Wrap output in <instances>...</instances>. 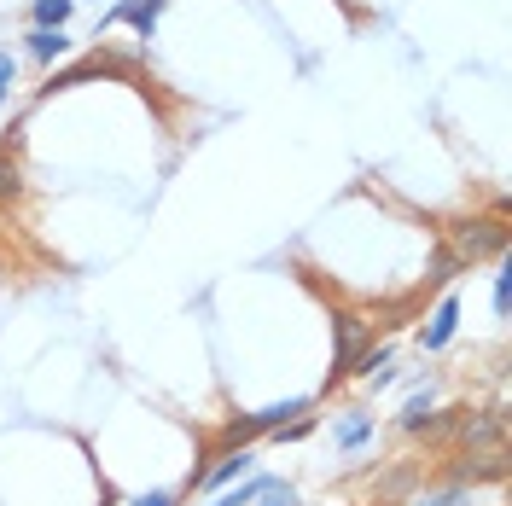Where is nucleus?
Masks as SVG:
<instances>
[{
  "instance_id": "obj_1",
  "label": "nucleus",
  "mask_w": 512,
  "mask_h": 506,
  "mask_svg": "<svg viewBox=\"0 0 512 506\" xmlns=\"http://www.w3.org/2000/svg\"><path fill=\"white\" fill-rule=\"evenodd\" d=\"M501 245H507V227L501 222H472L454 233V245H448V256L466 268V262H478V256H501Z\"/></svg>"
},
{
  "instance_id": "obj_2",
  "label": "nucleus",
  "mask_w": 512,
  "mask_h": 506,
  "mask_svg": "<svg viewBox=\"0 0 512 506\" xmlns=\"http://www.w3.org/2000/svg\"><path fill=\"white\" fill-rule=\"evenodd\" d=\"M454 326H460V297H443V303L431 309V320L419 326V349H425V355H437V349L454 338Z\"/></svg>"
},
{
  "instance_id": "obj_3",
  "label": "nucleus",
  "mask_w": 512,
  "mask_h": 506,
  "mask_svg": "<svg viewBox=\"0 0 512 506\" xmlns=\"http://www.w3.org/2000/svg\"><path fill=\"white\" fill-rule=\"evenodd\" d=\"M163 6H169V0H123V6L111 12V24H128L140 41H152V30H158V18H163Z\"/></svg>"
},
{
  "instance_id": "obj_4",
  "label": "nucleus",
  "mask_w": 512,
  "mask_h": 506,
  "mask_svg": "<svg viewBox=\"0 0 512 506\" xmlns=\"http://www.w3.org/2000/svg\"><path fill=\"white\" fill-rule=\"evenodd\" d=\"M355 355H361V320H338V355H332V384L350 379Z\"/></svg>"
},
{
  "instance_id": "obj_5",
  "label": "nucleus",
  "mask_w": 512,
  "mask_h": 506,
  "mask_svg": "<svg viewBox=\"0 0 512 506\" xmlns=\"http://www.w3.org/2000/svg\"><path fill=\"white\" fill-rule=\"evenodd\" d=\"M454 431H460V443L466 448H501V419H495V413H472V419H460V425H454Z\"/></svg>"
},
{
  "instance_id": "obj_6",
  "label": "nucleus",
  "mask_w": 512,
  "mask_h": 506,
  "mask_svg": "<svg viewBox=\"0 0 512 506\" xmlns=\"http://www.w3.org/2000/svg\"><path fill=\"white\" fill-rule=\"evenodd\" d=\"M24 53H30L35 64H53V59L70 53V35H64V30H30V35H24Z\"/></svg>"
},
{
  "instance_id": "obj_7",
  "label": "nucleus",
  "mask_w": 512,
  "mask_h": 506,
  "mask_svg": "<svg viewBox=\"0 0 512 506\" xmlns=\"http://www.w3.org/2000/svg\"><path fill=\"white\" fill-rule=\"evenodd\" d=\"M70 12H76V0H35V6H30L35 30H64V24H70Z\"/></svg>"
},
{
  "instance_id": "obj_8",
  "label": "nucleus",
  "mask_w": 512,
  "mask_h": 506,
  "mask_svg": "<svg viewBox=\"0 0 512 506\" xmlns=\"http://www.w3.org/2000/svg\"><path fill=\"white\" fill-rule=\"evenodd\" d=\"M367 437H373V419H367V413H344V419H338V431H332V443H338V448H361Z\"/></svg>"
},
{
  "instance_id": "obj_9",
  "label": "nucleus",
  "mask_w": 512,
  "mask_h": 506,
  "mask_svg": "<svg viewBox=\"0 0 512 506\" xmlns=\"http://www.w3.org/2000/svg\"><path fill=\"white\" fill-rule=\"evenodd\" d=\"M431 425H437V402H431V390H419L402 408V431H431Z\"/></svg>"
},
{
  "instance_id": "obj_10",
  "label": "nucleus",
  "mask_w": 512,
  "mask_h": 506,
  "mask_svg": "<svg viewBox=\"0 0 512 506\" xmlns=\"http://www.w3.org/2000/svg\"><path fill=\"white\" fill-rule=\"evenodd\" d=\"M18 192H24V169H18V158L0 146V204H6V198H18Z\"/></svg>"
},
{
  "instance_id": "obj_11",
  "label": "nucleus",
  "mask_w": 512,
  "mask_h": 506,
  "mask_svg": "<svg viewBox=\"0 0 512 506\" xmlns=\"http://www.w3.org/2000/svg\"><path fill=\"white\" fill-rule=\"evenodd\" d=\"M402 506H472V495H466L460 483H443V489H431V495H419V501H402Z\"/></svg>"
},
{
  "instance_id": "obj_12",
  "label": "nucleus",
  "mask_w": 512,
  "mask_h": 506,
  "mask_svg": "<svg viewBox=\"0 0 512 506\" xmlns=\"http://www.w3.org/2000/svg\"><path fill=\"white\" fill-rule=\"evenodd\" d=\"M256 501L262 506H303V495H297V483H286V477H268V489Z\"/></svg>"
},
{
  "instance_id": "obj_13",
  "label": "nucleus",
  "mask_w": 512,
  "mask_h": 506,
  "mask_svg": "<svg viewBox=\"0 0 512 506\" xmlns=\"http://www.w3.org/2000/svg\"><path fill=\"white\" fill-rule=\"evenodd\" d=\"M262 489H268V477H245V483H239V489H227L216 506H256V495H262Z\"/></svg>"
},
{
  "instance_id": "obj_14",
  "label": "nucleus",
  "mask_w": 512,
  "mask_h": 506,
  "mask_svg": "<svg viewBox=\"0 0 512 506\" xmlns=\"http://www.w3.org/2000/svg\"><path fill=\"white\" fill-rule=\"evenodd\" d=\"M12 76H18V59L0 47V111H6V99H12Z\"/></svg>"
},
{
  "instance_id": "obj_15",
  "label": "nucleus",
  "mask_w": 512,
  "mask_h": 506,
  "mask_svg": "<svg viewBox=\"0 0 512 506\" xmlns=\"http://www.w3.org/2000/svg\"><path fill=\"white\" fill-rule=\"evenodd\" d=\"M507 303H512V280L507 268H495V315H507Z\"/></svg>"
},
{
  "instance_id": "obj_16",
  "label": "nucleus",
  "mask_w": 512,
  "mask_h": 506,
  "mask_svg": "<svg viewBox=\"0 0 512 506\" xmlns=\"http://www.w3.org/2000/svg\"><path fill=\"white\" fill-rule=\"evenodd\" d=\"M134 506H175V495H169V489H152V495H140Z\"/></svg>"
},
{
  "instance_id": "obj_17",
  "label": "nucleus",
  "mask_w": 512,
  "mask_h": 506,
  "mask_svg": "<svg viewBox=\"0 0 512 506\" xmlns=\"http://www.w3.org/2000/svg\"><path fill=\"white\" fill-rule=\"evenodd\" d=\"M94 6H99V0H94Z\"/></svg>"
}]
</instances>
